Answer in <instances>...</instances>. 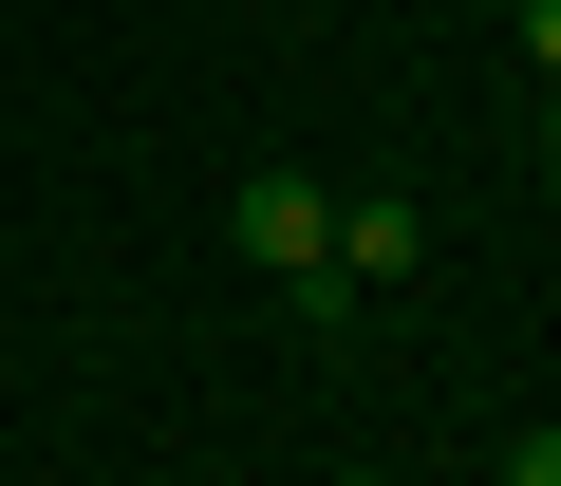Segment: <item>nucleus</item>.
Segmentation results:
<instances>
[{"instance_id":"nucleus-2","label":"nucleus","mask_w":561,"mask_h":486,"mask_svg":"<svg viewBox=\"0 0 561 486\" xmlns=\"http://www.w3.org/2000/svg\"><path fill=\"white\" fill-rule=\"evenodd\" d=\"M412 263H431V224H412L393 187H375V206H337V281H356V300H375V281H412Z\"/></svg>"},{"instance_id":"nucleus-3","label":"nucleus","mask_w":561,"mask_h":486,"mask_svg":"<svg viewBox=\"0 0 561 486\" xmlns=\"http://www.w3.org/2000/svg\"><path fill=\"white\" fill-rule=\"evenodd\" d=\"M524 76H542V94H561V0H524Z\"/></svg>"},{"instance_id":"nucleus-1","label":"nucleus","mask_w":561,"mask_h":486,"mask_svg":"<svg viewBox=\"0 0 561 486\" xmlns=\"http://www.w3.org/2000/svg\"><path fill=\"white\" fill-rule=\"evenodd\" d=\"M225 243H243L262 281H319V263H337V187H319V169H243V206H225Z\"/></svg>"},{"instance_id":"nucleus-5","label":"nucleus","mask_w":561,"mask_h":486,"mask_svg":"<svg viewBox=\"0 0 561 486\" xmlns=\"http://www.w3.org/2000/svg\"><path fill=\"white\" fill-rule=\"evenodd\" d=\"M337 486H393V467H337Z\"/></svg>"},{"instance_id":"nucleus-4","label":"nucleus","mask_w":561,"mask_h":486,"mask_svg":"<svg viewBox=\"0 0 561 486\" xmlns=\"http://www.w3.org/2000/svg\"><path fill=\"white\" fill-rule=\"evenodd\" d=\"M505 486H561V430H524V449H505Z\"/></svg>"}]
</instances>
